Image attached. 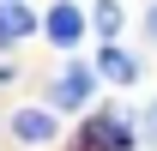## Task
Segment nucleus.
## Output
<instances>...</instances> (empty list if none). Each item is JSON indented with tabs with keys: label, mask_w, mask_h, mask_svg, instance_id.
I'll return each instance as SVG.
<instances>
[{
	"label": "nucleus",
	"mask_w": 157,
	"mask_h": 151,
	"mask_svg": "<svg viewBox=\"0 0 157 151\" xmlns=\"http://www.w3.org/2000/svg\"><path fill=\"white\" fill-rule=\"evenodd\" d=\"M133 145V121H127V109H103L85 121V133H78V151H127Z\"/></svg>",
	"instance_id": "f257e3e1"
},
{
	"label": "nucleus",
	"mask_w": 157,
	"mask_h": 151,
	"mask_svg": "<svg viewBox=\"0 0 157 151\" xmlns=\"http://www.w3.org/2000/svg\"><path fill=\"white\" fill-rule=\"evenodd\" d=\"M97 79L103 73H91V67H60L55 85H48V103H55V109H85L91 91H97Z\"/></svg>",
	"instance_id": "f03ea898"
},
{
	"label": "nucleus",
	"mask_w": 157,
	"mask_h": 151,
	"mask_svg": "<svg viewBox=\"0 0 157 151\" xmlns=\"http://www.w3.org/2000/svg\"><path fill=\"white\" fill-rule=\"evenodd\" d=\"M42 37L55 42V48H73V42L85 37V12H78L73 0H60V6H48V12H42Z\"/></svg>",
	"instance_id": "7ed1b4c3"
},
{
	"label": "nucleus",
	"mask_w": 157,
	"mask_h": 151,
	"mask_svg": "<svg viewBox=\"0 0 157 151\" xmlns=\"http://www.w3.org/2000/svg\"><path fill=\"white\" fill-rule=\"evenodd\" d=\"M12 139L18 145H48L55 139V115L48 109H12Z\"/></svg>",
	"instance_id": "20e7f679"
},
{
	"label": "nucleus",
	"mask_w": 157,
	"mask_h": 151,
	"mask_svg": "<svg viewBox=\"0 0 157 151\" xmlns=\"http://www.w3.org/2000/svg\"><path fill=\"white\" fill-rule=\"evenodd\" d=\"M36 30V18H30V6L24 0H0V48H12V42H24Z\"/></svg>",
	"instance_id": "39448f33"
},
{
	"label": "nucleus",
	"mask_w": 157,
	"mask_h": 151,
	"mask_svg": "<svg viewBox=\"0 0 157 151\" xmlns=\"http://www.w3.org/2000/svg\"><path fill=\"white\" fill-rule=\"evenodd\" d=\"M97 73L109 79V85H133V79H139V60L127 55L121 42H109V48H103V55H97Z\"/></svg>",
	"instance_id": "423d86ee"
},
{
	"label": "nucleus",
	"mask_w": 157,
	"mask_h": 151,
	"mask_svg": "<svg viewBox=\"0 0 157 151\" xmlns=\"http://www.w3.org/2000/svg\"><path fill=\"white\" fill-rule=\"evenodd\" d=\"M91 24H97L103 37H115V30H121V6H115V0H97V12H91Z\"/></svg>",
	"instance_id": "0eeeda50"
},
{
	"label": "nucleus",
	"mask_w": 157,
	"mask_h": 151,
	"mask_svg": "<svg viewBox=\"0 0 157 151\" xmlns=\"http://www.w3.org/2000/svg\"><path fill=\"white\" fill-rule=\"evenodd\" d=\"M139 127H145V139H157V103L145 109V121H139Z\"/></svg>",
	"instance_id": "6e6552de"
},
{
	"label": "nucleus",
	"mask_w": 157,
	"mask_h": 151,
	"mask_svg": "<svg viewBox=\"0 0 157 151\" xmlns=\"http://www.w3.org/2000/svg\"><path fill=\"white\" fill-rule=\"evenodd\" d=\"M145 37L157 42V0H151V12H145Z\"/></svg>",
	"instance_id": "1a4fd4ad"
}]
</instances>
